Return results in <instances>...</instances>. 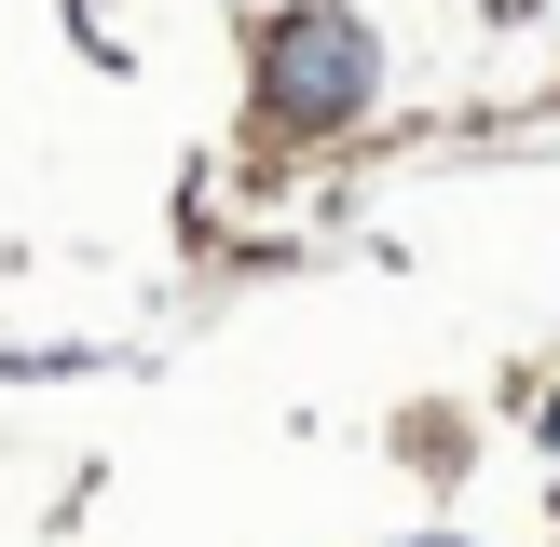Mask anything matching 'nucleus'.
Returning a JSON list of instances; mask_svg holds the SVG:
<instances>
[{
    "label": "nucleus",
    "mask_w": 560,
    "mask_h": 547,
    "mask_svg": "<svg viewBox=\"0 0 560 547\" xmlns=\"http://www.w3.org/2000/svg\"><path fill=\"white\" fill-rule=\"evenodd\" d=\"M370 69H383V55H370V14H328V0H315V14H288L260 42V109L288 137H328V124L370 109Z\"/></svg>",
    "instance_id": "nucleus-1"
},
{
    "label": "nucleus",
    "mask_w": 560,
    "mask_h": 547,
    "mask_svg": "<svg viewBox=\"0 0 560 547\" xmlns=\"http://www.w3.org/2000/svg\"><path fill=\"white\" fill-rule=\"evenodd\" d=\"M547 452H560V397H547Z\"/></svg>",
    "instance_id": "nucleus-2"
}]
</instances>
